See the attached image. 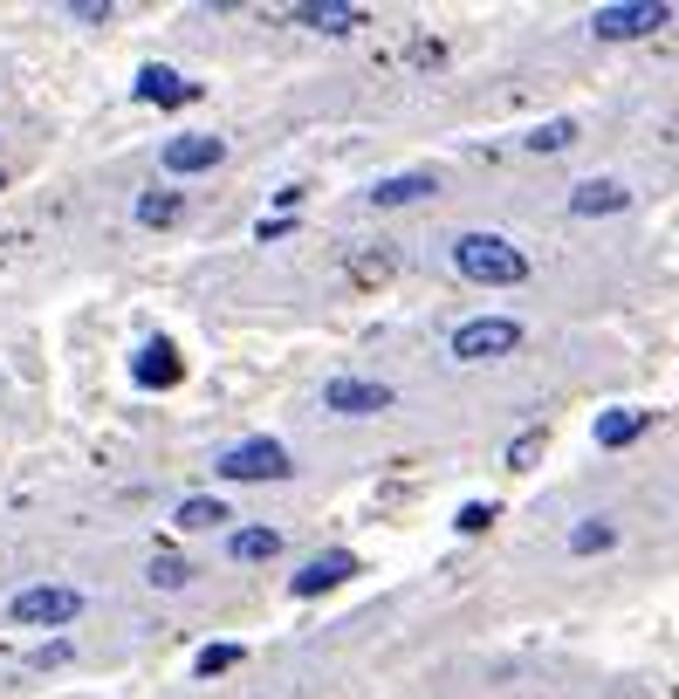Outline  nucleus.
<instances>
[{
    "instance_id": "11",
    "label": "nucleus",
    "mask_w": 679,
    "mask_h": 699,
    "mask_svg": "<svg viewBox=\"0 0 679 699\" xmlns=\"http://www.w3.org/2000/svg\"><path fill=\"white\" fill-rule=\"evenodd\" d=\"M130 377H138L145 392H172V384L186 377V364H179V350L165 343V336H151V343H145L138 357H130Z\"/></svg>"
},
{
    "instance_id": "6",
    "label": "nucleus",
    "mask_w": 679,
    "mask_h": 699,
    "mask_svg": "<svg viewBox=\"0 0 679 699\" xmlns=\"http://www.w3.org/2000/svg\"><path fill=\"white\" fill-rule=\"evenodd\" d=\"M323 405L336 411V419H378V411L399 405V392L378 384V377H330L323 384Z\"/></svg>"
},
{
    "instance_id": "24",
    "label": "nucleus",
    "mask_w": 679,
    "mask_h": 699,
    "mask_svg": "<svg viewBox=\"0 0 679 699\" xmlns=\"http://www.w3.org/2000/svg\"><path fill=\"white\" fill-rule=\"evenodd\" d=\"M62 659H69V638H56V644H42V652H35L28 665H35V672H48V665H62Z\"/></svg>"
},
{
    "instance_id": "9",
    "label": "nucleus",
    "mask_w": 679,
    "mask_h": 699,
    "mask_svg": "<svg viewBox=\"0 0 679 699\" xmlns=\"http://www.w3.org/2000/svg\"><path fill=\"white\" fill-rule=\"evenodd\" d=\"M350 576H357V556H350V549H330V556H317V562H302L296 576H289V590H296V597H323V590L350 583Z\"/></svg>"
},
{
    "instance_id": "15",
    "label": "nucleus",
    "mask_w": 679,
    "mask_h": 699,
    "mask_svg": "<svg viewBox=\"0 0 679 699\" xmlns=\"http://www.w3.org/2000/svg\"><path fill=\"white\" fill-rule=\"evenodd\" d=\"M233 514H227V501H214V494H186L179 501V514H172V528H186V535H206V528H227Z\"/></svg>"
},
{
    "instance_id": "18",
    "label": "nucleus",
    "mask_w": 679,
    "mask_h": 699,
    "mask_svg": "<svg viewBox=\"0 0 679 699\" xmlns=\"http://www.w3.org/2000/svg\"><path fill=\"white\" fill-rule=\"evenodd\" d=\"M605 549H618V522H611V514H590V522L569 528V556H605Z\"/></svg>"
},
{
    "instance_id": "20",
    "label": "nucleus",
    "mask_w": 679,
    "mask_h": 699,
    "mask_svg": "<svg viewBox=\"0 0 679 699\" xmlns=\"http://www.w3.org/2000/svg\"><path fill=\"white\" fill-rule=\"evenodd\" d=\"M521 144H529V151H569V144H577V124H569V117H550V124H536Z\"/></svg>"
},
{
    "instance_id": "16",
    "label": "nucleus",
    "mask_w": 679,
    "mask_h": 699,
    "mask_svg": "<svg viewBox=\"0 0 679 699\" xmlns=\"http://www.w3.org/2000/svg\"><path fill=\"white\" fill-rule=\"evenodd\" d=\"M227 556L233 562H275L281 556V535L275 528H233L227 535Z\"/></svg>"
},
{
    "instance_id": "4",
    "label": "nucleus",
    "mask_w": 679,
    "mask_h": 699,
    "mask_svg": "<svg viewBox=\"0 0 679 699\" xmlns=\"http://www.w3.org/2000/svg\"><path fill=\"white\" fill-rule=\"evenodd\" d=\"M521 350V323L515 316H474L453 329V357L460 364H502V357Z\"/></svg>"
},
{
    "instance_id": "12",
    "label": "nucleus",
    "mask_w": 679,
    "mask_h": 699,
    "mask_svg": "<svg viewBox=\"0 0 679 699\" xmlns=\"http://www.w3.org/2000/svg\"><path fill=\"white\" fill-rule=\"evenodd\" d=\"M632 206V193L618 186V178H584L577 193H569V213L577 220H611V213H624Z\"/></svg>"
},
{
    "instance_id": "14",
    "label": "nucleus",
    "mask_w": 679,
    "mask_h": 699,
    "mask_svg": "<svg viewBox=\"0 0 679 699\" xmlns=\"http://www.w3.org/2000/svg\"><path fill=\"white\" fill-rule=\"evenodd\" d=\"M138 226H179L186 220V193H172V186H151V193H138Z\"/></svg>"
},
{
    "instance_id": "5",
    "label": "nucleus",
    "mask_w": 679,
    "mask_h": 699,
    "mask_svg": "<svg viewBox=\"0 0 679 699\" xmlns=\"http://www.w3.org/2000/svg\"><path fill=\"white\" fill-rule=\"evenodd\" d=\"M672 21L666 0H618V8H597L590 14V35L597 42H645V35H659Z\"/></svg>"
},
{
    "instance_id": "10",
    "label": "nucleus",
    "mask_w": 679,
    "mask_h": 699,
    "mask_svg": "<svg viewBox=\"0 0 679 699\" xmlns=\"http://www.w3.org/2000/svg\"><path fill=\"white\" fill-rule=\"evenodd\" d=\"M296 28H317V35H357L364 28V8H350V0H302V8H289Z\"/></svg>"
},
{
    "instance_id": "7",
    "label": "nucleus",
    "mask_w": 679,
    "mask_h": 699,
    "mask_svg": "<svg viewBox=\"0 0 679 699\" xmlns=\"http://www.w3.org/2000/svg\"><path fill=\"white\" fill-rule=\"evenodd\" d=\"M165 172L172 178H193V172H214L220 159H227V138H214V131H186V138H165Z\"/></svg>"
},
{
    "instance_id": "19",
    "label": "nucleus",
    "mask_w": 679,
    "mask_h": 699,
    "mask_svg": "<svg viewBox=\"0 0 679 699\" xmlns=\"http://www.w3.org/2000/svg\"><path fill=\"white\" fill-rule=\"evenodd\" d=\"M145 576H151V590H186V583H193V562H186V556H172V549H159Z\"/></svg>"
},
{
    "instance_id": "25",
    "label": "nucleus",
    "mask_w": 679,
    "mask_h": 699,
    "mask_svg": "<svg viewBox=\"0 0 679 699\" xmlns=\"http://www.w3.org/2000/svg\"><path fill=\"white\" fill-rule=\"evenodd\" d=\"M69 14H76V21H111L117 8H111V0H76V8H69Z\"/></svg>"
},
{
    "instance_id": "3",
    "label": "nucleus",
    "mask_w": 679,
    "mask_h": 699,
    "mask_svg": "<svg viewBox=\"0 0 679 699\" xmlns=\"http://www.w3.org/2000/svg\"><path fill=\"white\" fill-rule=\"evenodd\" d=\"M214 474L254 487V480H289V474H296V459H289V446H281V439H241V446H227V453H220Z\"/></svg>"
},
{
    "instance_id": "13",
    "label": "nucleus",
    "mask_w": 679,
    "mask_h": 699,
    "mask_svg": "<svg viewBox=\"0 0 679 699\" xmlns=\"http://www.w3.org/2000/svg\"><path fill=\"white\" fill-rule=\"evenodd\" d=\"M433 193H439L433 172H391L371 186V206H412V199H433Z\"/></svg>"
},
{
    "instance_id": "17",
    "label": "nucleus",
    "mask_w": 679,
    "mask_h": 699,
    "mask_svg": "<svg viewBox=\"0 0 679 699\" xmlns=\"http://www.w3.org/2000/svg\"><path fill=\"white\" fill-rule=\"evenodd\" d=\"M652 426V411H638V405H624V411H605L597 419V446H632V439Z\"/></svg>"
},
{
    "instance_id": "1",
    "label": "nucleus",
    "mask_w": 679,
    "mask_h": 699,
    "mask_svg": "<svg viewBox=\"0 0 679 699\" xmlns=\"http://www.w3.org/2000/svg\"><path fill=\"white\" fill-rule=\"evenodd\" d=\"M453 275L481 281V289H515V281H529V254H521L508 233H460L453 241Z\"/></svg>"
},
{
    "instance_id": "2",
    "label": "nucleus",
    "mask_w": 679,
    "mask_h": 699,
    "mask_svg": "<svg viewBox=\"0 0 679 699\" xmlns=\"http://www.w3.org/2000/svg\"><path fill=\"white\" fill-rule=\"evenodd\" d=\"M14 625H28V631H62L83 617V590L76 583H28V590H14Z\"/></svg>"
},
{
    "instance_id": "21",
    "label": "nucleus",
    "mask_w": 679,
    "mask_h": 699,
    "mask_svg": "<svg viewBox=\"0 0 679 699\" xmlns=\"http://www.w3.org/2000/svg\"><path fill=\"white\" fill-rule=\"evenodd\" d=\"M233 665H241V644H206V652L193 659L199 679H220V672H233Z\"/></svg>"
},
{
    "instance_id": "22",
    "label": "nucleus",
    "mask_w": 679,
    "mask_h": 699,
    "mask_svg": "<svg viewBox=\"0 0 679 699\" xmlns=\"http://www.w3.org/2000/svg\"><path fill=\"white\" fill-rule=\"evenodd\" d=\"M487 522H494V501H467V508L453 514V528H460V535H481Z\"/></svg>"
},
{
    "instance_id": "23",
    "label": "nucleus",
    "mask_w": 679,
    "mask_h": 699,
    "mask_svg": "<svg viewBox=\"0 0 679 699\" xmlns=\"http://www.w3.org/2000/svg\"><path fill=\"white\" fill-rule=\"evenodd\" d=\"M536 459H542V432H521L508 446V466H536Z\"/></svg>"
},
{
    "instance_id": "8",
    "label": "nucleus",
    "mask_w": 679,
    "mask_h": 699,
    "mask_svg": "<svg viewBox=\"0 0 679 699\" xmlns=\"http://www.w3.org/2000/svg\"><path fill=\"white\" fill-rule=\"evenodd\" d=\"M130 96H138V103H159V110H179V103L199 96V83H186V75L165 69V62H145L138 83H130Z\"/></svg>"
}]
</instances>
